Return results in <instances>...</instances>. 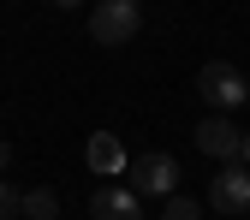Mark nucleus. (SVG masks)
<instances>
[{
	"label": "nucleus",
	"instance_id": "f257e3e1",
	"mask_svg": "<svg viewBox=\"0 0 250 220\" xmlns=\"http://www.w3.org/2000/svg\"><path fill=\"white\" fill-rule=\"evenodd\" d=\"M197 96L208 101V113H238L250 101V78L238 66H227V60H208V66L197 72Z\"/></svg>",
	"mask_w": 250,
	"mask_h": 220
},
{
	"label": "nucleus",
	"instance_id": "f03ea898",
	"mask_svg": "<svg viewBox=\"0 0 250 220\" xmlns=\"http://www.w3.org/2000/svg\"><path fill=\"white\" fill-rule=\"evenodd\" d=\"M143 30V6L137 0H96V12H89V36L102 48H125Z\"/></svg>",
	"mask_w": 250,
	"mask_h": 220
},
{
	"label": "nucleus",
	"instance_id": "7ed1b4c3",
	"mask_svg": "<svg viewBox=\"0 0 250 220\" xmlns=\"http://www.w3.org/2000/svg\"><path fill=\"white\" fill-rule=\"evenodd\" d=\"M208 202L221 208L227 220L250 214V167H244V161H227V167H214V179H208Z\"/></svg>",
	"mask_w": 250,
	"mask_h": 220
},
{
	"label": "nucleus",
	"instance_id": "20e7f679",
	"mask_svg": "<svg viewBox=\"0 0 250 220\" xmlns=\"http://www.w3.org/2000/svg\"><path fill=\"white\" fill-rule=\"evenodd\" d=\"M131 191L167 202L179 191V161H173V155H137V161H131Z\"/></svg>",
	"mask_w": 250,
	"mask_h": 220
},
{
	"label": "nucleus",
	"instance_id": "39448f33",
	"mask_svg": "<svg viewBox=\"0 0 250 220\" xmlns=\"http://www.w3.org/2000/svg\"><path fill=\"white\" fill-rule=\"evenodd\" d=\"M197 149L208 155V161H238V149H244V131L232 125V113H208L203 125H197Z\"/></svg>",
	"mask_w": 250,
	"mask_h": 220
},
{
	"label": "nucleus",
	"instance_id": "423d86ee",
	"mask_svg": "<svg viewBox=\"0 0 250 220\" xmlns=\"http://www.w3.org/2000/svg\"><path fill=\"white\" fill-rule=\"evenodd\" d=\"M89 220H143V197L125 191V184H102L89 197Z\"/></svg>",
	"mask_w": 250,
	"mask_h": 220
},
{
	"label": "nucleus",
	"instance_id": "0eeeda50",
	"mask_svg": "<svg viewBox=\"0 0 250 220\" xmlns=\"http://www.w3.org/2000/svg\"><path fill=\"white\" fill-rule=\"evenodd\" d=\"M83 161H89V173H102V179H113V173H125L131 161H125V143L113 137V131H96L83 143Z\"/></svg>",
	"mask_w": 250,
	"mask_h": 220
},
{
	"label": "nucleus",
	"instance_id": "6e6552de",
	"mask_svg": "<svg viewBox=\"0 0 250 220\" xmlns=\"http://www.w3.org/2000/svg\"><path fill=\"white\" fill-rule=\"evenodd\" d=\"M18 220H60V197L48 191V184H36V191H18Z\"/></svg>",
	"mask_w": 250,
	"mask_h": 220
},
{
	"label": "nucleus",
	"instance_id": "1a4fd4ad",
	"mask_svg": "<svg viewBox=\"0 0 250 220\" xmlns=\"http://www.w3.org/2000/svg\"><path fill=\"white\" fill-rule=\"evenodd\" d=\"M161 220H203V202H197V197H179V191H173V197L161 202Z\"/></svg>",
	"mask_w": 250,
	"mask_h": 220
},
{
	"label": "nucleus",
	"instance_id": "9d476101",
	"mask_svg": "<svg viewBox=\"0 0 250 220\" xmlns=\"http://www.w3.org/2000/svg\"><path fill=\"white\" fill-rule=\"evenodd\" d=\"M0 220H18V191L0 179Z\"/></svg>",
	"mask_w": 250,
	"mask_h": 220
},
{
	"label": "nucleus",
	"instance_id": "9b49d317",
	"mask_svg": "<svg viewBox=\"0 0 250 220\" xmlns=\"http://www.w3.org/2000/svg\"><path fill=\"white\" fill-rule=\"evenodd\" d=\"M6 167H12V143H0V179H6Z\"/></svg>",
	"mask_w": 250,
	"mask_h": 220
},
{
	"label": "nucleus",
	"instance_id": "f8f14e48",
	"mask_svg": "<svg viewBox=\"0 0 250 220\" xmlns=\"http://www.w3.org/2000/svg\"><path fill=\"white\" fill-rule=\"evenodd\" d=\"M238 161H244V167H250V131H244V149H238Z\"/></svg>",
	"mask_w": 250,
	"mask_h": 220
},
{
	"label": "nucleus",
	"instance_id": "ddd939ff",
	"mask_svg": "<svg viewBox=\"0 0 250 220\" xmlns=\"http://www.w3.org/2000/svg\"><path fill=\"white\" fill-rule=\"evenodd\" d=\"M54 6H66V12H72V6H89V0H54Z\"/></svg>",
	"mask_w": 250,
	"mask_h": 220
},
{
	"label": "nucleus",
	"instance_id": "4468645a",
	"mask_svg": "<svg viewBox=\"0 0 250 220\" xmlns=\"http://www.w3.org/2000/svg\"><path fill=\"white\" fill-rule=\"evenodd\" d=\"M244 107H250V101H244Z\"/></svg>",
	"mask_w": 250,
	"mask_h": 220
}]
</instances>
